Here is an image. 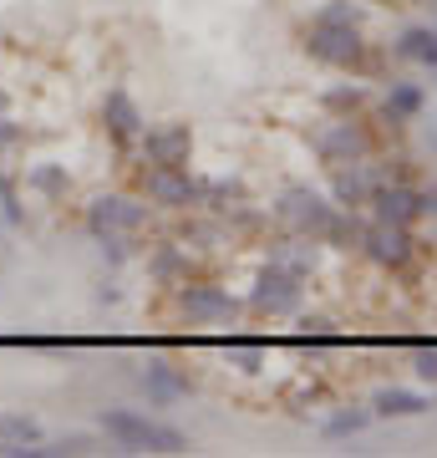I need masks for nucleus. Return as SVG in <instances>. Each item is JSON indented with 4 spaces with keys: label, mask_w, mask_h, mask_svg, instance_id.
Wrapping results in <instances>:
<instances>
[{
    "label": "nucleus",
    "mask_w": 437,
    "mask_h": 458,
    "mask_svg": "<svg viewBox=\"0 0 437 458\" xmlns=\"http://www.w3.org/2000/svg\"><path fill=\"white\" fill-rule=\"evenodd\" d=\"M97 428L102 438L113 443V454H189L194 448L183 428L158 423L143 408H102Z\"/></svg>",
    "instance_id": "f257e3e1"
},
{
    "label": "nucleus",
    "mask_w": 437,
    "mask_h": 458,
    "mask_svg": "<svg viewBox=\"0 0 437 458\" xmlns=\"http://www.w3.org/2000/svg\"><path fill=\"white\" fill-rule=\"evenodd\" d=\"M336 209H340L336 199L321 194V189H310V183H290V189L275 194V219L285 225V234H300V240H315V245L325 240Z\"/></svg>",
    "instance_id": "f03ea898"
},
{
    "label": "nucleus",
    "mask_w": 437,
    "mask_h": 458,
    "mask_svg": "<svg viewBox=\"0 0 437 458\" xmlns=\"http://www.w3.org/2000/svg\"><path fill=\"white\" fill-rule=\"evenodd\" d=\"M300 306H306V276H295L275 260L259 265L255 280H249V295H244V311L280 321V316H300Z\"/></svg>",
    "instance_id": "7ed1b4c3"
},
{
    "label": "nucleus",
    "mask_w": 437,
    "mask_h": 458,
    "mask_svg": "<svg viewBox=\"0 0 437 458\" xmlns=\"http://www.w3.org/2000/svg\"><path fill=\"white\" fill-rule=\"evenodd\" d=\"M306 56L321 66H336V72H357L366 62V26H340V21H315L306 26Z\"/></svg>",
    "instance_id": "20e7f679"
},
{
    "label": "nucleus",
    "mask_w": 437,
    "mask_h": 458,
    "mask_svg": "<svg viewBox=\"0 0 437 458\" xmlns=\"http://www.w3.org/2000/svg\"><path fill=\"white\" fill-rule=\"evenodd\" d=\"M310 153H315L325 168L361 164V158H372V132L357 123V113H331L325 123L310 128Z\"/></svg>",
    "instance_id": "39448f33"
},
{
    "label": "nucleus",
    "mask_w": 437,
    "mask_h": 458,
    "mask_svg": "<svg viewBox=\"0 0 437 458\" xmlns=\"http://www.w3.org/2000/svg\"><path fill=\"white\" fill-rule=\"evenodd\" d=\"M179 316L198 331H229L244 316V301L209 280H183L179 285Z\"/></svg>",
    "instance_id": "423d86ee"
},
{
    "label": "nucleus",
    "mask_w": 437,
    "mask_h": 458,
    "mask_svg": "<svg viewBox=\"0 0 437 458\" xmlns=\"http://www.w3.org/2000/svg\"><path fill=\"white\" fill-rule=\"evenodd\" d=\"M357 250L376 265V270H407V265L417 260V234H412V225H387V219H366V225H361Z\"/></svg>",
    "instance_id": "0eeeda50"
},
{
    "label": "nucleus",
    "mask_w": 437,
    "mask_h": 458,
    "mask_svg": "<svg viewBox=\"0 0 437 458\" xmlns=\"http://www.w3.org/2000/svg\"><path fill=\"white\" fill-rule=\"evenodd\" d=\"M143 199L153 209L183 214V209H204V179H194L189 168H147L143 174Z\"/></svg>",
    "instance_id": "6e6552de"
},
{
    "label": "nucleus",
    "mask_w": 437,
    "mask_h": 458,
    "mask_svg": "<svg viewBox=\"0 0 437 458\" xmlns=\"http://www.w3.org/2000/svg\"><path fill=\"white\" fill-rule=\"evenodd\" d=\"M138 158H143V174L147 168H189L194 158V128L189 123H147L143 143H138Z\"/></svg>",
    "instance_id": "1a4fd4ad"
},
{
    "label": "nucleus",
    "mask_w": 437,
    "mask_h": 458,
    "mask_svg": "<svg viewBox=\"0 0 437 458\" xmlns=\"http://www.w3.org/2000/svg\"><path fill=\"white\" fill-rule=\"evenodd\" d=\"M147 229V204L128 194H102L87 204V234L97 240V234H132V240H143Z\"/></svg>",
    "instance_id": "9d476101"
},
{
    "label": "nucleus",
    "mask_w": 437,
    "mask_h": 458,
    "mask_svg": "<svg viewBox=\"0 0 437 458\" xmlns=\"http://www.w3.org/2000/svg\"><path fill=\"white\" fill-rule=\"evenodd\" d=\"M102 128H107V138L117 143V153H138V143H143V132H147V117H143V107L132 102L128 87H113V92L102 98Z\"/></svg>",
    "instance_id": "9b49d317"
},
{
    "label": "nucleus",
    "mask_w": 437,
    "mask_h": 458,
    "mask_svg": "<svg viewBox=\"0 0 437 458\" xmlns=\"http://www.w3.org/2000/svg\"><path fill=\"white\" fill-rule=\"evenodd\" d=\"M382 179H391L387 168H372V158H361V164H340V168H331V199H336L340 209H366L372 204V194H376V183Z\"/></svg>",
    "instance_id": "f8f14e48"
},
{
    "label": "nucleus",
    "mask_w": 437,
    "mask_h": 458,
    "mask_svg": "<svg viewBox=\"0 0 437 458\" xmlns=\"http://www.w3.org/2000/svg\"><path fill=\"white\" fill-rule=\"evenodd\" d=\"M372 219H387V225H417L422 219V189L407 179H382L376 183L372 204H366Z\"/></svg>",
    "instance_id": "ddd939ff"
},
{
    "label": "nucleus",
    "mask_w": 437,
    "mask_h": 458,
    "mask_svg": "<svg viewBox=\"0 0 437 458\" xmlns=\"http://www.w3.org/2000/svg\"><path fill=\"white\" fill-rule=\"evenodd\" d=\"M138 382H143V393H147L153 408H173V403H183V397L194 393V382H189L173 361H147Z\"/></svg>",
    "instance_id": "4468645a"
},
{
    "label": "nucleus",
    "mask_w": 437,
    "mask_h": 458,
    "mask_svg": "<svg viewBox=\"0 0 437 458\" xmlns=\"http://www.w3.org/2000/svg\"><path fill=\"white\" fill-rule=\"evenodd\" d=\"M422 107H427V92H422V82L391 77L387 92H382V123H391V128H402V123H417Z\"/></svg>",
    "instance_id": "2eb2a0df"
},
{
    "label": "nucleus",
    "mask_w": 437,
    "mask_h": 458,
    "mask_svg": "<svg viewBox=\"0 0 437 458\" xmlns=\"http://www.w3.org/2000/svg\"><path fill=\"white\" fill-rule=\"evenodd\" d=\"M391 56L407 66H422V72H437V31L433 26H402L391 41Z\"/></svg>",
    "instance_id": "dca6fc26"
},
{
    "label": "nucleus",
    "mask_w": 437,
    "mask_h": 458,
    "mask_svg": "<svg viewBox=\"0 0 437 458\" xmlns=\"http://www.w3.org/2000/svg\"><path fill=\"white\" fill-rule=\"evenodd\" d=\"M433 408H437V397L412 393V387H382V393H372L376 418H422V412H433Z\"/></svg>",
    "instance_id": "f3484780"
},
{
    "label": "nucleus",
    "mask_w": 437,
    "mask_h": 458,
    "mask_svg": "<svg viewBox=\"0 0 437 458\" xmlns=\"http://www.w3.org/2000/svg\"><path fill=\"white\" fill-rule=\"evenodd\" d=\"M46 438L31 412H0V458H21V448Z\"/></svg>",
    "instance_id": "a211bd4d"
},
{
    "label": "nucleus",
    "mask_w": 437,
    "mask_h": 458,
    "mask_svg": "<svg viewBox=\"0 0 437 458\" xmlns=\"http://www.w3.org/2000/svg\"><path fill=\"white\" fill-rule=\"evenodd\" d=\"M147 276L158 280V285H173L179 291L183 280H189V245H158L147 255Z\"/></svg>",
    "instance_id": "6ab92c4d"
},
{
    "label": "nucleus",
    "mask_w": 437,
    "mask_h": 458,
    "mask_svg": "<svg viewBox=\"0 0 437 458\" xmlns=\"http://www.w3.org/2000/svg\"><path fill=\"white\" fill-rule=\"evenodd\" d=\"M265 260H275V265H285V270H295V276H306L310 280V270H315V240H300V234H280L275 245H270V255Z\"/></svg>",
    "instance_id": "aec40b11"
},
{
    "label": "nucleus",
    "mask_w": 437,
    "mask_h": 458,
    "mask_svg": "<svg viewBox=\"0 0 437 458\" xmlns=\"http://www.w3.org/2000/svg\"><path fill=\"white\" fill-rule=\"evenodd\" d=\"M26 189H31L41 204H62L66 189H71V174L62 164H31L26 168Z\"/></svg>",
    "instance_id": "412c9836"
},
{
    "label": "nucleus",
    "mask_w": 437,
    "mask_h": 458,
    "mask_svg": "<svg viewBox=\"0 0 437 458\" xmlns=\"http://www.w3.org/2000/svg\"><path fill=\"white\" fill-rule=\"evenodd\" d=\"M249 194H244L240 179H204V209L209 214H229V209H244Z\"/></svg>",
    "instance_id": "4be33fe9"
},
{
    "label": "nucleus",
    "mask_w": 437,
    "mask_h": 458,
    "mask_svg": "<svg viewBox=\"0 0 437 458\" xmlns=\"http://www.w3.org/2000/svg\"><path fill=\"white\" fill-rule=\"evenodd\" d=\"M224 357L234 361V367H240V372H265V361H270V346L265 342H249V336H229L224 342Z\"/></svg>",
    "instance_id": "5701e85b"
},
{
    "label": "nucleus",
    "mask_w": 437,
    "mask_h": 458,
    "mask_svg": "<svg viewBox=\"0 0 437 458\" xmlns=\"http://www.w3.org/2000/svg\"><path fill=\"white\" fill-rule=\"evenodd\" d=\"M376 423V412L372 408H340V412H331L325 418V438H357V433H366V428Z\"/></svg>",
    "instance_id": "b1692460"
},
{
    "label": "nucleus",
    "mask_w": 437,
    "mask_h": 458,
    "mask_svg": "<svg viewBox=\"0 0 437 458\" xmlns=\"http://www.w3.org/2000/svg\"><path fill=\"white\" fill-rule=\"evenodd\" d=\"M366 98H372V92H366L361 82H336V87H325V92H321L325 113H361Z\"/></svg>",
    "instance_id": "393cba45"
},
{
    "label": "nucleus",
    "mask_w": 437,
    "mask_h": 458,
    "mask_svg": "<svg viewBox=\"0 0 437 458\" xmlns=\"http://www.w3.org/2000/svg\"><path fill=\"white\" fill-rule=\"evenodd\" d=\"M357 240H361V214H357V209H336V219H331V229H325L321 245H331V250H357Z\"/></svg>",
    "instance_id": "a878e982"
},
{
    "label": "nucleus",
    "mask_w": 437,
    "mask_h": 458,
    "mask_svg": "<svg viewBox=\"0 0 437 458\" xmlns=\"http://www.w3.org/2000/svg\"><path fill=\"white\" fill-rule=\"evenodd\" d=\"M315 21H340V26H366V5H357V0H325V5H315Z\"/></svg>",
    "instance_id": "bb28decb"
},
{
    "label": "nucleus",
    "mask_w": 437,
    "mask_h": 458,
    "mask_svg": "<svg viewBox=\"0 0 437 458\" xmlns=\"http://www.w3.org/2000/svg\"><path fill=\"white\" fill-rule=\"evenodd\" d=\"M300 346H331L336 342V321L331 316H300Z\"/></svg>",
    "instance_id": "cd10ccee"
},
{
    "label": "nucleus",
    "mask_w": 437,
    "mask_h": 458,
    "mask_svg": "<svg viewBox=\"0 0 437 458\" xmlns=\"http://www.w3.org/2000/svg\"><path fill=\"white\" fill-rule=\"evenodd\" d=\"M16 148H26V128L5 113V117H0V158H5V153H16Z\"/></svg>",
    "instance_id": "c85d7f7f"
},
{
    "label": "nucleus",
    "mask_w": 437,
    "mask_h": 458,
    "mask_svg": "<svg viewBox=\"0 0 437 458\" xmlns=\"http://www.w3.org/2000/svg\"><path fill=\"white\" fill-rule=\"evenodd\" d=\"M412 372H417V382H433L437 387V346H417L412 352Z\"/></svg>",
    "instance_id": "c756f323"
},
{
    "label": "nucleus",
    "mask_w": 437,
    "mask_h": 458,
    "mask_svg": "<svg viewBox=\"0 0 437 458\" xmlns=\"http://www.w3.org/2000/svg\"><path fill=\"white\" fill-rule=\"evenodd\" d=\"M433 214H437V183L433 189H422V219H433Z\"/></svg>",
    "instance_id": "7c9ffc66"
},
{
    "label": "nucleus",
    "mask_w": 437,
    "mask_h": 458,
    "mask_svg": "<svg viewBox=\"0 0 437 458\" xmlns=\"http://www.w3.org/2000/svg\"><path fill=\"white\" fill-rule=\"evenodd\" d=\"M11 113V92H5V87H0V117Z\"/></svg>",
    "instance_id": "2f4dec72"
},
{
    "label": "nucleus",
    "mask_w": 437,
    "mask_h": 458,
    "mask_svg": "<svg viewBox=\"0 0 437 458\" xmlns=\"http://www.w3.org/2000/svg\"><path fill=\"white\" fill-rule=\"evenodd\" d=\"M433 31H437V21H433Z\"/></svg>",
    "instance_id": "473e14b6"
}]
</instances>
